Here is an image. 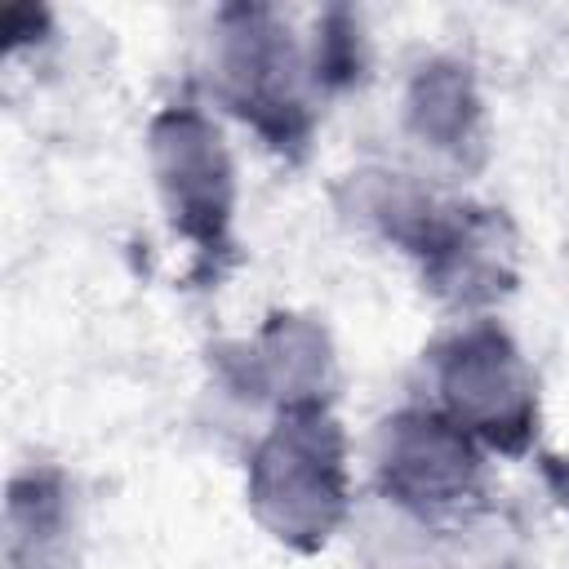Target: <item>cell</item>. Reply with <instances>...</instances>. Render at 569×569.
I'll list each match as a JSON object with an SVG mask.
<instances>
[{
  "instance_id": "6da1fadb",
  "label": "cell",
  "mask_w": 569,
  "mask_h": 569,
  "mask_svg": "<svg viewBox=\"0 0 569 569\" xmlns=\"http://www.w3.org/2000/svg\"><path fill=\"white\" fill-rule=\"evenodd\" d=\"M253 516L289 547H320L347 511V449L325 405H293L249 462Z\"/></svg>"
},
{
  "instance_id": "7a4b0ae2",
  "label": "cell",
  "mask_w": 569,
  "mask_h": 569,
  "mask_svg": "<svg viewBox=\"0 0 569 569\" xmlns=\"http://www.w3.org/2000/svg\"><path fill=\"white\" fill-rule=\"evenodd\" d=\"M436 373H440L445 418L453 427L507 453L525 449V440L533 436L538 396L520 351L507 342L502 329L476 325L458 333L449 347L436 351Z\"/></svg>"
},
{
  "instance_id": "3957f363",
  "label": "cell",
  "mask_w": 569,
  "mask_h": 569,
  "mask_svg": "<svg viewBox=\"0 0 569 569\" xmlns=\"http://www.w3.org/2000/svg\"><path fill=\"white\" fill-rule=\"evenodd\" d=\"M151 164L173 231L200 253H218L231 222V160L218 129L191 107L164 111L151 124Z\"/></svg>"
},
{
  "instance_id": "277c9868",
  "label": "cell",
  "mask_w": 569,
  "mask_h": 569,
  "mask_svg": "<svg viewBox=\"0 0 569 569\" xmlns=\"http://www.w3.org/2000/svg\"><path fill=\"white\" fill-rule=\"evenodd\" d=\"M222 31V93L253 120L276 147H289L307 129V107L298 98V53L289 31L267 9H231Z\"/></svg>"
},
{
  "instance_id": "5b68a950",
  "label": "cell",
  "mask_w": 569,
  "mask_h": 569,
  "mask_svg": "<svg viewBox=\"0 0 569 569\" xmlns=\"http://www.w3.org/2000/svg\"><path fill=\"white\" fill-rule=\"evenodd\" d=\"M382 489L418 511V516H449L476 502L480 489V458L462 427L445 413H400L382 431L378 453Z\"/></svg>"
},
{
  "instance_id": "8992f818",
  "label": "cell",
  "mask_w": 569,
  "mask_h": 569,
  "mask_svg": "<svg viewBox=\"0 0 569 569\" xmlns=\"http://www.w3.org/2000/svg\"><path fill=\"white\" fill-rule=\"evenodd\" d=\"M67 489L58 471H27L9 485V569H53L67 547Z\"/></svg>"
},
{
  "instance_id": "52a82bcc",
  "label": "cell",
  "mask_w": 569,
  "mask_h": 569,
  "mask_svg": "<svg viewBox=\"0 0 569 569\" xmlns=\"http://www.w3.org/2000/svg\"><path fill=\"white\" fill-rule=\"evenodd\" d=\"M409 116L418 124L422 138H431L436 147H467L476 120H480V102L471 93V80L462 76V67H422L413 98H409Z\"/></svg>"
}]
</instances>
